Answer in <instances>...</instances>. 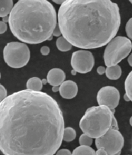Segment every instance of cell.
<instances>
[{"instance_id": "6da1fadb", "label": "cell", "mask_w": 132, "mask_h": 155, "mask_svg": "<svg viewBox=\"0 0 132 155\" xmlns=\"http://www.w3.org/2000/svg\"><path fill=\"white\" fill-rule=\"evenodd\" d=\"M64 129L61 108L47 93L24 90L0 103V150L4 155H53Z\"/></svg>"}, {"instance_id": "7a4b0ae2", "label": "cell", "mask_w": 132, "mask_h": 155, "mask_svg": "<svg viewBox=\"0 0 132 155\" xmlns=\"http://www.w3.org/2000/svg\"><path fill=\"white\" fill-rule=\"evenodd\" d=\"M57 20L63 37L81 49L107 45L121 25L118 5L109 0H66L60 5Z\"/></svg>"}, {"instance_id": "3957f363", "label": "cell", "mask_w": 132, "mask_h": 155, "mask_svg": "<svg viewBox=\"0 0 132 155\" xmlns=\"http://www.w3.org/2000/svg\"><path fill=\"white\" fill-rule=\"evenodd\" d=\"M55 8L47 0H20L9 16L11 32L24 44H38L52 39L57 27Z\"/></svg>"}, {"instance_id": "277c9868", "label": "cell", "mask_w": 132, "mask_h": 155, "mask_svg": "<svg viewBox=\"0 0 132 155\" xmlns=\"http://www.w3.org/2000/svg\"><path fill=\"white\" fill-rule=\"evenodd\" d=\"M114 112L105 106L89 108L80 120V127L92 138H99L112 128L119 129Z\"/></svg>"}, {"instance_id": "5b68a950", "label": "cell", "mask_w": 132, "mask_h": 155, "mask_svg": "<svg viewBox=\"0 0 132 155\" xmlns=\"http://www.w3.org/2000/svg\"><path fill=\"white\" fill-rule=\"evenodd\" d=\"M132 50L131 40L125 37H115L107 45L104 52L105 64L107 67L117 65L128 56Z\"/></svg>"}, {"instance_id": "8992f818", "label": "cell", "mask_w": 132, "mask_h": 155, "mask_svg": "<svg viewBox=\"0 0 132 155\" xmlns=\"http://www.w3.org/2000/svg\"><path fill=\"white\" fill-rule=\"evenodd\" d=\"M3 54L5 62L14 68L25 67L30 58V51L28 45L18 41L8 43L4 49Z\"/></svg>"}, {"instance_id": "52a82bcc", "label": "cell", "mask_w": 132, "mask_h": 155, "mask_svg": "<svg viewBox=\"0 0 132 155\" xmlns=\"http://www.w3.org/2000/svg\"><path fill=\"white\" fill-rule=\"evenodd\" d=\"M97 149L103 148L108 155H119L124 145V138L119 129L112 128L104 136L96 139Z\"/></svg>"}, {"instance_id": "ba28073f", "label": "cell", "mask_w": 132, "mask_h": 155, "mask_svg": "<svg viewBox=\"0 0 132 155\" xmlns=\"http://www.w3.org/2000/svg\"><path fill=\"white\" fill-rule=\"evenodd\" d=\"M95 60L93 54L88 50H77L72 54L71 66L79 73H87L93 69Z\"/></svg>"}, {"instance_id": "9c48e42d", "label": "cell", "mask_w": 132, "mask_h": 155, "mask_svg": "<svg viewBox=\"0 0 132 155\" xmlns=\"http://www.w3.org/2000/svg\"><path fill=\"white\" fill-rule=\"evenodd\" d=\"M96 99L99 106H105L111 110H115V108L119 105L120 94L115 87L105 86L99 91Z\"/></svg>"}, {"instance_id": "30bf717a", "label": "cell", "mask_w": 132, "mask_h": 155, "mask_svg": "<svg viewBox=\"0 0 132 155\" xmlns=\"http://www.w3.org/2000/svg\"><path fill=\"white\" fill-rule=\"evenodd\" d=\"M78 91V87L75 82L71 80L65 81L59 86V94L65 99H72L75 97Z\"/></svg>"}, {"instance_id": "8fae6325", "label": "cell", "mask_w": 132, "mask_h": 155, "mask_svg": "<svg viewBox=\"0 0 132 155\" xmlns=\"http://www.w3.org/2000/svg\"><path fill=\"white\" fill-rule=\"evenodd\" d=\"M65 72L60 69V68H52L47 73V82L51 85H52L53 87H54V86H60L65 81Z\"/></svg>"}, {"instance_id": "7c38bea8", "label": "cell", "mask_w": 132, "mask_h": 155, "mask_svg": "<svg viewBox=\"0 0 132 155\" xmlns=\"http://www.w3.org/2000/svg\"><path fill=\"white\" fill-rule=\"evenodd\" d=\"M122 71L119 65H115L106 68V76L111 80H117L121 76Z\"/></svg>"}, {"instance_id": "4fadbf2b", "label": "cell", "mask_w": 132, "mask_h": 155, "mask_svg": "<svg viewBox=\"0 0 132 155\" xmlns=\"http://www.w3.org/2000/svg\"><path fill=\"white\" fill-rule=\"evenodd\" d=\"M14 8L12 0H2L0 1V17L4 18L8 16Z\"/></svg>"}, {"instance_id": "5bb4252c", "label": "cell", "mask_w": 132, "mask_h": 155, "mask_svg": "<svg viewBox=\"0 0 132 155\" xmlns=\"http://www.w3.org/2000/svg\"><path fill=\"white\" fill-rule=\"evenodd\" d=\"M27 90L33 91H41L42 88V80L39 77H32L27 81Z\"/></svg>"}, {"instance_id": "9a60e30c", "label": "cell", "mask_w": 132, "mask_h": 155, "mask_svg": "<svg viewBox=\"0 0 132 155\" xmlns=\"http://www.w3.org/2000/svg\"><path fill=\"white\" fill-rule=\"evenodd\" d=\"M71 155H96V152L90 146H80L74 149Z\"/></svg>"}, {"instance_id": "2e32d148", "label": "cell", "mask_w": 132, "mask_h": 155, "mask_svg": "<svg viewBox=\"0 0 132 155\" xmlns=\"http://www.w3.org/2000/svg\"><path fill=\"white\" fill-rule=\"evenodd\" d=\"M56 45L57 49L61 51H70L71 49V47H72V45L63 36L59 37L57 39Z\"/></svg>"}, {"instance_id": "e0dca14e", "label": "cell", "mask_w": 132, "mask_h": 155, "mask_svg": "<svg viewBox=\"0 0 132 155\" xmlns=\"http://www.w3.org/2000/svg\"><path fill=\"white\" fill-rule=\"evenodd\" d=\"M76 137V132L74 128L68 127L64 129L63 140L65 142H71L75 140Z\"/></svg>"}, {"instance_id": "ac0fdd59", "label": "cell", "mask_w": 132, "mask_h": 155, "mask_svg": "<svg viewBox=\"0 0 132 155\" xmlns=\"http://www.w3.org/2000/svg\"><path fill=\"white\" fill-rule=\"evenodd\" d=\"M125 94L130 98V101L132 102V71L127 77L125 81Z\"/></svg>"}, {"instance_id": "d6986e66", "label": "cell", "mask_w": 132, "mask_h": 155, "mask_svg": "<svg viewBox=\"0 0 132 155\" xmlns=\"http://www.w3.org/2000/svg\"><path fill=\"white\" fill-rule=\"evenodd\" d=\"M93 138L91 137L88 136V135L83 134L80 136L79 138V143L80 146H90L93 144Z\"/></svg>"}, {"instance_id": "ffe728a7", "label": "cell", "mask_w": 132, "mask_h": 155, "mask_svg": "<svg viewBox=\"0 0 132 155\" xmlns=\"http://www.w3.org/2000/svg\"><path fill=\"white\" fill-rule=\"evenodd\" d=\"M125 31L127 37L130 39L132 40V18H131L127 21L125 26Z\"/></svg>"}, {"instance_id": "44dd1931", "label": "cell", "mask_w": 132, "mask_h": 155, "mask_svg": "<svg viewBox=\"0 0 132 155\" xmlns=\"http://www.w3.org/2000/svg\"><path fill=\"white\" fill-rule=\"evenodd\" d=\"M8 96V91L4 85L0 84V103Z\"/></svg>"}, {"instance_id": "7402d4cb", "label": "cell", "mask_w": 132, "mask_h": 155, "mask_svg": "<svg viewBox=\"0 0 132 155\" xmlns=\"http://www.w3.org/2000/svg\"><path fill=\"white\" fill-rule=\"evenodd\" d=\"M71 154L68 149H61L57 152L56 155H71Z\"/></svg>"}, {"instance_id": "603a6c76", "label": "cell", "mask_w": 132, "mask_h": 155, "mask_svg": "<svg viewBox=\"0 0 132 155\" xmlns=\"http://www.w3.org/2000/svg\"><path fill=\"white\" fill-rule=\"evenodd\" d=\"M8 29V26L5 22L0 21V34L4 33Z\"/></svg>"}, {"instance_id": "cb8c5ba5", "label": "cell", "mask_w": 132, "mask_h": 155, "mask_svg": "<svg viewBox=\"0 0 132 155\" xmlns=\"http://www.w3.org/2000/svg\"><path fill=\"white\" fill-rule=\"evenodd\" d=\"M41 53L42 55L43 56H47L50 53V48H49L48 46H42L41 48Z\"/></svg>"}, {"instance_id": "d4e9b609", "label": "cell", "mask_w": 132, "mask_h": 155, "mask_svg": "<svg viewBox=\"0 0 132 155\" xmlns=\"http://www.w3.org/2000/svg\"><path fill=\"white\" fill-rule=\"evenodd\" d=\"M61 31H60V28L59 27L58 25H57V27H55V30H54L53 33V36H55V37H59L61 35Z\"/></svg>"}, {"instance_id": "484cf974", "label": "cell", "mask_w": 132, "mask_h": 155, "mask_svg": "<svg viewBox=\"0 0 132 155\" xmlns=\"http://www.w3.org/2000/svg\"><path fill=\"white\" fill-rule=\"evenodd\" d=\"M96 155H108L107 151L103 148H100L96 152Z\"/></svg>"}, {"instance_id": "4316f807", "label": "cell", "mask_w": 132, "mask_h": 155, "mask_svg": "<svg viewBox=\"0 0 132 155\" xmlns=\"http://www.w3.org/2000/svg\"><path fill=\"white\" fill-rule=\"evenodd\" d=\"M97 73H98L99 74H100V75H102V74H103L104 73H106V68L104 67H99L97 68Z\"/></svg>"}, {"instance_id": "83f0119b", "label": "cell", "mask_w": 132, "mask_h": 155, "mask_svg": "<svg viewBox=\"0 0 132 155\" xmlns=\"http://www.w3.org/2000/svg\"><path fill=\"white\" fill-rule=\"evenodd\" d=\"M127 61H128L129 64H130V65L131 66V67H132V54H130V56L128 57Z\"/></svg>"}, {"instance_id": "f1b7e54d", "label": "cell", "mask_w": 132, "mask_h": 155, "mask_svg": "<svg viewBox=\"0 0 132 155\" xmlns=\"http://www.w3.org/2000/svg\"><path fill=\"white\" fill-rule=\"evenodd\" d=\"M65 1H62V0H53V2L57 4H59V5H62L64 4Z\"/></svg>"}, {"instance_id": "f546056e", "label": "cell", "mask_w": 132, "mask_h": 155, "mask_svg": "<svg viewBox=\"0 0 132 155\" xmlns=\"http://www.w3.org/2000/svg\"><path fill=\"white\" fill-rule=\"evenodd\" d=\"M52 90L53 92H57V91H59V86H54L52 88Z\"/></svg>"}, {"instance_id": "4dcf8cb0", "label": "cell", "mask_w": 132, "mask_h": 155, "mask_svg": "<svg viewBox=\"0 0 132 155\" xmlns=\"http://www.w3.org/2000/svg\"><path fill=\"white\" fill-rule=\"evenodd\" d=\"M2 21L5 22V23H6L7 22H9V16H7L4 17V18H3V21Z\"/></svg>"}, {"instance_id": "1f68e13d", "label": "cell", "mask_w": 132, "mask_h": 155, "mask_svg": "<svg viewBox=\"0 0 132 155\" xmlns=\"http://www.w3.org/2000/svg\"><path fill=\"white\" fill-rule=\"evenodd\" d=\"M124 100H125V101H127V102L130 101V98H129V97L127 96V94H126L124 95Z\"/></svg>"}, {"instance_id": "d6a6232c", "label": "cell", "mask_w": 132, "mask_h": 155, "mask_svg": "<svg viewBox=\"0 0 132 155\" xmlns=\"http://www.w3.org/2000/svg\"><path fill=\"white\" fill-rule=\"evenodd\" d=\"M42 84H47V83H48L47 79H42Z\"/></svg>"}, {"instance_id": "836d02e7", "label": "cell", "mask_w": 132, "mask_h": 155, "mask_svg": "<svg viewBox=\"0 0 132 155\" xmlns=\"http://www.w3.org/2000/svg\"><path fill=\"white\" fill-rule=\"evenodd\" d=\"M130 125H131V126L132 127V117H131L130 119Z\"/></svg>"}, {"instance_id": "e575fe53", "label": "cell", "mask_w": 132, "mask_h": 155, "mask_svg": "<svg viewBox=\"0 0 132 155\" xmlns=\"http://www.w3.org/2000/svg\"><path fill=\"white\" fill-rule=\"evenodd\" d=\"M76 73H77V72L76 71H74V70H73L72 71H71V74H76Z\"/></svg>"}, {"instance_id": "d590c367", "label": "cell", "mask_w": 132, "mask_h": 155, "mask_svg": "<svg viewBox=\"0 0 132 155\" xmlns=\"http://www.w3.org/2000/svg\"><path fill=\"white\" fill-rule=\"evenodd\" d=\"M130 3H131V4H132V0H131V1H130Z\"/></svg>"}, {"instance_id": "8d00e7d4", "label": "cell", "mask_w": 132, "mask_h": 155, "mask_svg": "<svg viewBox=\"0 0 132 155\" xmlns=\"http://www.w3.org/2000/svg\"><path fill=\"white\" fill-rule=\"evenodd\" d=\"M0 79H1V73H0Z\"/></svg>"}]
</instances>
